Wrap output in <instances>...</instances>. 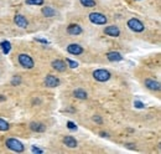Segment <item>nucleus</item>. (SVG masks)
<instances>
[{
	"label": "nucleus",
	"instance_id": "39448f33",
	"mask_svg": "<svg viewBox=\"0 0 161 154\" xmlns=\"http://www.w3.org/2000/svg\"><path fill=\"white\" fill-rule=\"evenodd\" d=\"M128 26H129L130 30H133V31H135V32H141V31H144V29H145L144 24H143L140 20H138V19H130V20L128 21Z\"/></svg>",
	"mask_w": 161,
	"mask_h": 154
},
{
	"label": "nucleus",
	"instance_id": "b1692460",
	"mask_svg": "<svg viewBox=\"0 0 161 154\" xmlns=\"http://www.w3.org/2000/svg\"><path fill=\"white\" fill-rule=\"evenodd\" d=\"M67 128L71 129V131H76V129H77V126H76V123L68 121V122H67Z\"/></svg>",
	"mask_w": 161,
	"mask_h": 154
},
{
	"label": "nucleus",
	"instance_id": "aec40b11",
	"mask_svg": "<svg viewBox=\"0 0 161 154\" xmlns=\"http://www.w3.org/2000/svg\"><path fill=\"white\" fill-rule=\"evenodd\" d=\"M7 129H9V123H7L6 121H4V119L0 118V131L5 132V131H7Z\"/></svg>",
	"mask_w": 161,
	"mask_h": 154
},
{
	"label": "nucleus",
	"instance_id": "f257e3e1",
	"mask_svg": "<svg viewBox=\"0 0 161 154\" xmlns=\"http://www.w3.org/2000/svg\"><path fill=\"white\" fill-rule=\"evenodd\" d=\"M6 147L9 149H11L12 152H16V153H21L25 149L24 144L20 141H17L16 138H9V139H6Z\"/></svg>",
	"mask_w": 161,
	"mask_h": 154
},
{
	"label": "nucleus",
	"instance_id": "cd10ccee",
	"mask_svg": "<svg viewBox=\"0 0 161 154\" xmlns=\"http://www.w3.org/2000/svg\"><path fill=\"white\" fill-rule=\"evenodd\" d=\"M36 41H37V42H41V44H45V45H47V44H48V41H47V40H45V39H36Z\"/></svg>",
	"mask_w": 161,
	"mask_h": 154
},
{
	"label": "nucleus",
	"instance_id": "f03ea898",
	"mask_svg": "<svg viewBox=\"0 0 161 154\" xmlns=\"http://www.w3.org/2000/svg\"><path fill=\"white\" fill-rule=\"evenodd\" d=\"M89 20H90V22H93L95 25H104L108 19L102 12H92V14H89Z\"/></svg>",
	"mask_w": 161,
	"mask_h": 154
},
{
	"label": "nucleus",
	"instance_id": "412c9836",
	"mask_svg": "<svg viewBox=\"0 0 161 154\" xmlns=\"http://www.w3.org/2000/svg\"><path fill=\"white\" fill-rule=\"evenodd\" d=\"M27 5H42L44 0H26Z\"/></svg>",
	"mask_w": 161,
	"mask_h": 154
},
{
	"label": "nucleus",
	"instance_id": "9d476101",
	"mask_svg": "<svg viewBox=\"0 0 161 154\" xmlns=\"http://www.w3.org/2000/svg\"><path fill=\"white\" fill-rule=\"evenodd\" d=\"M14 21H15V24H16L17 26H20V27H27V25H29V21H27L26 17L22 16V15H16L15 19H14Z\"/></svg>",
	"mask_w": 161,
	"mask_h": 154
},
{
	"label": "nucleus",
	"instance_id": "423d86ee",
	"mask_svg": "<svg viewBox=\"0 0 161 154\" xmlns=\"http://www.w3.org/2000/svg\"><path fill=\"white\" fill-rule=\"evenodd\" d=\"M104 32L108 35V36H112V37H118L120 35V30L118 26L115 25H112V26H107L104 29Z\"/></svg>",
	"mask_w": 161,
	"mask_h": 154
},
{
	"label": "nucleus",
	"instance_id": "1a4fd4ad",
	"mask_svg": "<svg viewBox=\"0 0 161 154\" xmlns=\"http://www.w3.org/2000/svg\"><path fill=\"white\" fill-rule=\"evenodd\" d=\"M145 86L151 91H159L160 90V83L158 81H155V80H151V78L145 80Z\"/></svg>",
	"mask_w": 161,
	"mask_h": 154
},
{
	"label": "nucleus",
	"instance_id": "2eb2a0df",
	"mask_svg": "<svg viewBox=\"0 0 161 154\" xmlns=\"http://www.w3.org/2000/svg\"><path fill=\"white\" fill-rule=\"evenodd\" d=\"M30 128H31V131H34V132H44V131L46 129V127H45L42 123H37V122H32V123L30 124Z\"/></svg>",
	"mask_w": 161,
	"mask_h": 154
},
{
	"label": "nucleus",
	"instance_id": "c85d7f7f",
	"mask_svg": "<svg viewBox=\"0 0 161 154\" xmlns=\"http://www.w3.org/2000/svg\"><path fill=\"white\" fill-rule=\"evenodd\" d=\"M100 136H102V137H107L108 134H107V133H100Z\"/></svg>",
	"mask_w": 161,
	"mask_h": 154
},
{
	"label": "nucleus",
	"instance_id": "4be33fe9",
	"mask_svg": "<svg viewBox=\"0 0 161 154\" xmlns=\"http://www.w3.org/2000/svg\"><path fill=\"white\" fill-rule=\"evenodd\" d=\"M66 62L68 63V66H70L71 68H76V67L78 66V63H77L76 61H72L71 58H66Z\"/></svg>",
	"mask_w": 161,
	"mask_h": 154
},
{
	"label": "nucleus",
	"instance_id": "5701e85b",
	"mask_svg": "<svg viewBox=\"0 0 161 154\" xmlns=\"http://www.w3.org/2000/svg\"><path fill=\"white\" fill-rule=\"evenodd\" d=\"M20 82H21V78H20L19 76H15V77L11 80V85H12V86H17V85H20Z\"/></svg>",
	"mask_w": 161,
	"mask_h": 154
},
{
	"label": "nucleus",
	"instance_id": "ddd939ff",
	"mask_svg": "<svg viewBox=\"0 0 161 154\" xmlns=\"http://www.w3.org/2000/svg\"><path fill=\"white\" fill-rule=\"evenodd\" d=\"M52 67H53L55 70L60 71V72H65L67 66H66V63H65L62 60H55V61L52 62Z\"/></svg>",
	"mask_w": 161,
	"mask_h": 154
},
{
	"label": "nucleus",
	"instance_id": "7ed1b4c3",
	"mask_svg": "<svg viewBox=\"0 0 161 154\" xmlns=\"http://www.w3.org/2000/svg\"><path fill=\"white\" fill-rule=\"evenodd\" d=\"M19 62H20V65L22 66V67H25V68H32L34 67V60L27 55V54H20L19 55Z\"/></svg>",
	"mask_w": 161,
	"mask_h": 154
},
{
	"label": "nucleus",
	"instance_id": "f3484780",
	"mask_svg": "<svg viewBox=\"0 0 161 154\" xmlns=\"http://www.w3.org/2000/svg\"><path fill=\"white\" fill-rule=\"evenodd\" d=\"M42 14L46 16V17H52L56 15V11L55 9H52L51 6H44L42 7Z\"/></svg>",
	"mask_w": 161,
	"mask_h": 154
},
{
	"label": "nucleus",
	"instance_id": "dca6fc26",
	"mask_svg": "<svg viewBox=\"0 0 161 154\" xmlns=\"http://www.w3.org/2000/svg\"><path fill=\"white\" fill-rule=\"evenodd\" d=\"M73 96H75L76 98H78V100H87V97H88L87 92H85L84 90H82V88H77V90H75Z\"/></svg>",
	"mask_w": 161,
	"mask_h": 154
},
{
	"label": "nucleus",
	"instance_id": "393cba45",
	"mask_svg": "<svg viewBox=\"0 0 161 154\" xmlns=\"http://www.w3.org/2000/svg\"><path fill=\"white\" fill-rule=\"evenodd\" d=\"M134 106H135L136 108H140V110L145 107V106H144V103H143V102H140V101H135V102H134Z\"/></svg>",
	"mask_w": 161,
	"mask_h": 154
},
{
	"label": "nucleus",
	"instance_id": "20e7f679",
	"mask_svg": "<svg viewBox=\"0 0 161 154\" xmlns=\"http://www.w3.org/2000/svg\"><path fill=\"white\" fill-rule=\"evenodd\" d=\"M93 77H94L97 81H99V82H105V81H108V80L110 78V72L107 71V70H103V68L95 70V71L93 72Z\"/></svg>",
	"mask_w": 161,
	"mask_h": 154
},
{
	"label": "nucleus",
	"instance_id": "a878e982",
	"mask_svg": "<svg viewBox=\"0 0 161 154\" xmlns=\"http://www.w3.org/2000/svg\"><path fill=\"white\" fill-rule=\"evenodd\" d=\"M31 151H32V153H44V151H42V149H40V148H36L35 146L31 148Z\"/></svg>",
	"mask_w": 161,
	"mask_h": 154
},
{
	"label": "nucleus",
	"instance_id": "f8f14e48",
	"mask_svg": "<svg viewBox=\"0 0 161 154\" xmlns=\"http://www.w3.org/2000/svg\"><path fill=\"white\" fill-rule=\"evenodd\" d=\"M107 58L112 62H118V61H122L123 60V56L119 54V52H115V51H112V52H108L107 54Z\"/></svg>",
	"mask_w": 161,
	"mask_h": 154
},
{
	"label": "nucleus",
	"instance_id": "a211bd4d",
	"mask_svg": "<svg viewBox=\"0 0 161 154\" xmlns=\"http://www.w3.org/2000/svg\"><path fill=\"white\" fill-rule=\"evenodd\" d=\"M0 47H1L2 52H4L5 55H7V54L10 52V50H11V44H10L9 41H2V42L0 44Z\"/></svg>",
	"mask_w": 161,
	"mask_h": 154
},
{
	"label": "nucleus",
	"instance_id": "bb28decb",
	"mask_svg": "<svg viewBox=\"0 0 161 154\" xmlns=\"http://www.w3.org/2000/svg\"><path fill=\"white\" fill-rule=\"evenodd\" d=\"M93 121L97 122V123H99V124L102 123V118H100L99 116H94V117H93Z\"/></svg>",
	"mask_w": 161,
	"mask_h": 154
},
{
	"label": "nucleus",
	"instance_id": "6e6552de",
	"mask_svg": "<svg viewBox=\"0 0 161 154\" xmlns=\"http://www.w3.org/2000/svg\"><path fill=\"white\" fill-rule=\"evenodd\" d=\"M67 51L71 54V55H80L83 52V47L78 45V44H71L67 46Z\"/></svg>",
	"mask_w": 161,
	"mask_h": 154
},
{
	"label": "nucleus",
	"instance_id": "4468645a",
	"mask_svg": "<svg viewBox=\"0 0 161 154\" xmlns=\"http://www.w3.org/2000/svg\"><path fill=\"white\" fill-rule=\"evenodd\" d=\"M63 143L68 147V148H76L77 147V141L72 137V136H67L63 138Z\"/></svg>",
	"mask_w": 161,
	"mask_h": 154
},
{
	"label": "nucleus",
	"instance_id": "0eeeda50",
	"mask_svg": "<svg viewBox=\"0 0 161 154\" xmlns=\"http://www.w3.org/2000/svg\"><path fill=\"white\" fill-rule=\"evenodd\" d=\"M45 85L47 87H57L60 85V80L53 75H48L45 78Z\"/></svg>",
	"mask_w": 161,
	"mask_h": 154
},
{
	"label": "nucleus",
	"instance_id": "6ab92c4d",
	"mask_svg": "<svg viewBox=\"0 0 161 154\" xmlns=\"http://www.w3.org/2000/svg\"><path fill=\"white\" fill-rule=\"evenodd\" d=\"M80 4L85 7H93L95 6V0H80Z\"/></svg>",
	"mask_w": 161,
	"mask_h": 154
},
{
	"label": "nucleus",
	"instance_id": "9b49d317",
	"mask_svg": "<svg viewBox=\"0 0 161 154\" xmlns=\"http://www.w3.org/2000/svg\"><path fill=\"white\" fill-rule=\"evenodd\" d=\"M67 32L70 35H80V34H82V27L77 24H71L67 27Z\"/></svg>",
	"mask_w": 161,
	"mask_h": 154
}]
</instances>
